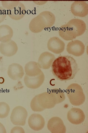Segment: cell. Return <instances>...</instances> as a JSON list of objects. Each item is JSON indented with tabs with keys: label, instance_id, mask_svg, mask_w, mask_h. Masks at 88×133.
<instances>
[{
	"label": "cell",
	"instance_id": "7a4b0ae2",
	"mask_svg": "<svg viewBox=\"0 0 88 133\" xmlns=\"http://www.w3.org/2000/svg\"><path fill=\"white\" fill-rule=\"evenodd\" d=\"M86 29V24L84 21L79 19L73 18L61 26L58 33L63 39L69 41L82 35Z\"/></svg>",
	"mask_w": 88,
	"mask_h": 133
},
{
	"label": "cell",
	"instance_id": "9a60e30c",
	"mask_svg": "<svg viewBox=\"0 0 88 133\" xmlns=\"http://www.w3.org/2000/svg\"><path fill=\"white\" fill-rule=\"evenodd\" d=\"M55 59L54 54L48 51H45L40 55L37 63L40 68L48 69L51 67Z\"/></svg>",
	"mask_w": 88,
	"mask_h": 133
},
{
	"label": "cell",
	"instance_id": "7402d4cb",
	"mask_svg": "<svg viewBox=\"0 0 88 133\" xmlns=\"http://www.w3.org/2000/svg\"><path fill=\"white\" fill-rule=\"evenodd\" d=\"M19 1H2L1 2L2 7L8 10L12 9L19 4Z\"/></svg>",
	"mask_w": 88,
	"mask_h": 133
},
{
	"label": "cell",
	"instance_id": "44dd1931",
	"mask_svg": "<svg viewBox=\"0 0 88 133\" xmlns=\"http://www.w3.org/2000/svg\"><path fill=\"white\" fill-rule=\"evenodd\" d=\"M10 107L6 102H0V118H5L8 116L10 111Z\"/></svg>",
	"mask_w": 88,
	"mask_h": 133
},
{
	"label": "cell",
	"instance_id": "7c38bea8",
	"mask_svg": "<svg viewBox=\"0 0 88 133\" xmlns=\"http://www.w3.org/2000/svg\"><path fill=\"white\" fill-rule=\"evenodd\" d=\"M47 45L49 50L56 54L62 52L64 51L65 47L64 42L56 36L51 38L47 42Z\"/></svg>",
	"mask_w": 88,
	"mask_h": 133
},
{
	"label": "cell",
	"instance_id": "30bf717a",
	"mask_svg": "<svg viewBox=\"0 0 88 133\" xmlns=\"http://www.w3.org/2000/svg\"><path fill=\"white\" fill-rule=\"evenodd\" d=\"M70 9L74 16L84 17L88 14V4L85 1H75L71 4Z\"/></svg>",
	"mask_w": 88,
	"mask_h": 133
},
{
	"label": "cell",
	"instance_id": "8992f818",
	"mask_svg": "<svg viewBox=\"0 0 88 133\" xmlns=\"http://www.w3.org/2000/svg\"><path fill=\"white\" fill-rule=\"evenodd\" d=\"M27 116V112L24 108L21 106H17L12 111L11 120L14 125L23 126L26 123Z\"/></svg>",
	"mask_w": 88,
	"mask_h": 133
},
{
	"label": "cell",
	"instance_id": "277c9868",
	"mask_svg": "<svg viewBox=\"0 0 88 133\" xmlns=\"http://www.w3.org/2000/svg\"><path fill=\"white\" fill-rule=\"evenodd\" d=\"M56 104L54 96L49 92H45L35 96L30 103L33 111L41 112L46 109L52 108Z\"/></svg>",
	"mask_w": 88,
	"mask_h": 133
},
{
	"label": "cell",
	"instance_id": "6da1fadb",
	"mask_svg": "<svg viewBox=\"0 0 88 133\" xmlns=\"http://www.w3.org/2000/svg\"><path fill=\"white\" fill-rule=\"evenodd\" d=\"M51 67L53 75L61 81L74 78L79 70L76 60L69 55L60 56L55 58Z\"/></svg>",
	"mask_w": 88,
	"mask_h": 133
},
{
	"label": "cell",
	"instance_id": "3957f363",
	"mask_svg": "<svg viewBox=\"0 0 88 133\" xmlns=\"http://www.w3.org/2000/svg\"><path fill=\"white\" fill-rule=\"evenodd\" d=\"M55 21V17L53 13L44 11L32 19L29 24V29L33 33H38L45 28L51 27Z\"/></svg>",
	"mask_w": 88,
	"mask_h": 133
},
{
	"label": "cell",
	"instance_id": "52a82bcc",
	"mask_svg": "<svg viewBox=\"0 0 88 133\" xmlns=\"http://www.w3.org/2000/svg\"><path fill=\"white\" fill-rule=\"evenodd\" d=\"M47 128L52 133H65L66 128L62 120L59 117L54 116L48 120Z\"/></svg>",
	"mask_w": 88,
	"mask_h": 133
},
{
	"label": "cell",
	"instance_id": "d4e9b609",
	"mask_svg": "<svg viewBox=\"0 0 88 133\" xmlns=\"http://www.w3.org/2000/svg\"><path fill=\"white\" fill-rule=\"evenodd\" d=\"M6 130L3 125L0 122V133H6Z\"/></svg>",
	"mask_w": 88,
	"mask_h": 133
},
{
	"label": "cell",
	"instance_id": "cb8c5ba5",
	"mask_svg": "<svg viewBox=\"0 0 88 133\" xmlns=\"http://www.w3.org/2000/svg\"><path fill=\"white\" fill-rule=\"evenodd\" d=\"M25 131L24 129L20 126H15L12 128L11 131V133H24Z\"/></svg>",
	"mask_w": 88,
	"mask_h": 133
},
{
	"label": "cell",
	"instance_id": "8fae6325",
	"mask_svg": "<svg viewBox=\"0 0 88 133\" xmlns=\"http://www.w3.org/2000/svg\"><path fill=\"white\" fill-rule=\"evenodd\" d=\"M45 79V76L42 71L39 75L33 77H30L25 75L24 78V83L28 88L36 89L39 88L43 83Z\"/></svg>",
	"mask_w": 88,
	"mask_h": 133
},
{
	"label": "cell",
	"instance_id": "ac0fdd59",
	"mask_svg": "<svg viewBox=\"0 0 88 133\" xmlns=\"http://www.w3.org/2000/svg\"><path fill=\"white\" fill-rule=\"evenodd\" d=\"M24 70L25 74L30 77L37 76L42 71L37 63L33 61L29 62L26 64Z\"/></svg>",
	"mask_w": 88,
	"mask_h": 133
},
{
	"label": "cell",
	"instance_id": "2e32d148",
	"mask_svg": "<svg viewBox=\"0 0 88 133\" xmlns=\"http://www.w3.org/2000/svg\"><path fill=\"white\" fill-rule=\"evenodd\" d=\"M7 74L11 79L16 80L22 78L24 74V71L22 66L18 64L14 63L9 66Z\"/></svg>",
	"mask_w": 88,
	"mask_h": 133
},
{
	"label": "cell",
	"instance_id": "603a6c76",
	"mask_svg": "<svg viewBox=\"0 0 88 133\" xmlns=\"http://www.w3.org/2000/svg\"><path fill=\"white\" fill-rule=\"evenodd\" d=\"M7 15V11L2 6H0V23L5 18Z\"/></svg>",
	"mask_w": 88,
	"mask_h": 133
},
{
	"label": "cell",
	"instance_id": "d6986e66",
	"mask_svg": "<svg viewBox=\"0 0 88 133\" xmlns=\"http://www.w3.org/2000/svg\"><path fill=\"white\" fill-rule=\"evenodd\" d=\"M13 33L12 29L9 26L5 24L0 26V41L6 42L10 41Z\"/></svg>",
	"mask_w": 88,
	"mask_h": 133
},
{
	"label": "cell",
	"instance_id": "5b68a950",
	"mask_svg": "<svg viewBox=\"0 0 88 133\" xmlns=\"http://www.w3.org/2000/svg\"><path fill=\"white\" fill-rule=\"evenodd\" d=\"M66 92L70 103L75 106H79L83 103L85 96L81 86L78 83H73L67 87Z\"/></svg>",
	"mask_w": 88,
	"mask_h": 133
},
{
	"label": "cell",
	"instance_id": "9c48e42d",
	"mask_svg": "<svg viewBox=\"0 0 88 133\" xmlns=\"http://www.w3.org/2000/svg\"><path fill=\"white\" fill-rule=\"evenodd\" d=\"M85 117L83 111L79 108H72L67 113L68 120L74 124L79 125L82 123L84 121Z\"/></svg>",
	"mask_w": 88,
	"mask_h": 133
},
{
	"label": "cell",
	"instance_id": "ffe728a7",
	"mask_svg": "<svg viewBox=\"0 0 88 133\" xmlns=\"http://www.w3.org/2000/svg\"><path fill=\"white\" fill-rule=\"evenodd\" d=\"M49 92L54 97L56 104L60 103L64 101L65 99L64 92L60 88H54L51 90Z\"/></svg>",
	"mask_w": 88,
	"mask_h": 133
},
{
	"label": "cell",
	"instance_id": "4fadbf2b",
	"mask_svg": "<svg viewBox=\"0 0 88 133\" xmlns=\"http://www.w3.org/2000/svg\"><path fill=\"white\" fill-rule=\"evenodd\" d=\"M28 124L32 130L38 131L42 130L45 125V121L41 115L37 113L32 114L28 119Z\"/></svg>",
	"mask_w": 88,
	"mask_h": 133
},
{
	"label": "cell",
	"instance_id": "5bb4252c",
	"mask_svg": "<svg viewBox=\"0 0 88 133\" xmlns=\"http://www.w3.org/2000/svg\"><path fill=\"white\" fill-rule=\"evenodd\" d=\"M18 50L17 44L12 40L7 42H1L0 44V52L5 56H12L16 53Z\"/></svg>",
	"mask_w": 88,
	"mask_h": 133
},
{
	"label": "cell",
	"instance_id": "ba28073f",
	"mask_svg": "<svg viewBox=\"0 0 88 133\" xmlns=\"http://www.w3.org/2000/svg\"><path fill=\"white\" fill-rule=\"evenodd\" d=\"M85 46L83 43L78 40H75L69 42L67 44L66 50L70 54L77 57L83 55L85 52Z\"/></svg>",
	"mask_w": 88,
	"mask_h": 133
},
{
	"label": "cell",
	"instance_id": "e0dca14e",
	"mask_svg": "<svg viewBox=\"0 0 88 133\" xmlns=\"http://www.w3.org/2000/svg\"><path fill=\"white\" fill-rule=\"evenodd\" d=\"M26 12L24 5L22 3L20 2L19 5L12 9L8 10L7 15L12 19L19 20L24 17Z\"/></svg>",
	"mask_w": 88,
	"mask_h": 133
}]
</instances>
